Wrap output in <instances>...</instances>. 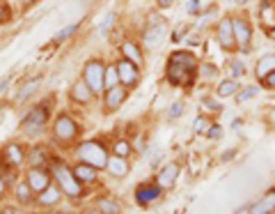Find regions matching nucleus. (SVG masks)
I'll return each mask as SVG.
<instances>
[{"instance_id": "obj_1", "label": "nucleus", "mask_w": 275, "mask_h": 214, "mask_svg": "<svg viewBox=\"0 0 275 214\" xmlns=\"http://www.w3.org/2000/svg\"><path fill=\"white\" fill-rule=\"evenodd\" d=\"M167 81L172 85H193L195 74H197V62H195V55H190L188 51H177V53L170 55L167 60Z\"/></svg>"}, {"instance_id": "obj_2", "label": "nucleus", "mask_w": 275, "mask_h": 214, "mask_svg": "<svg viewBox=\"0 0 275 214\" xmlns=\"http://www.w3.org/2000/svg\"><path fill=\"white\" fill-rule=\"evenodd\" d=\"M51 175H53L55 184L62 189L65 196H69V198H81L83 196V184L76 180L74 168H69L65 161H60V159L51 161Z\"/></svg>"}, {"instance_id": "obj_3", "label": "nucleus", "mask_w": 275, "mask_h": 214, "mask_svg": "<svg viewBox=\"0 0 275 214\" xmlns=\"http://www.w3.org/2000/svg\"><path fill=\"white\" fill-rule=\"evenodd\" d=\"M76 157H78V161H83V164L92 166V168H106L108 166V148L103 145L101 141H85L81 143L78 148H76Z\"/></svg>"}, {"instance_id": "obj_4", "label": "nucleus", "mask_w": 275, "mask_h": 214, "mask_svg": "<svg viewBox=\"0 0 275 214\" xmlns=\"http://www.w3.org/2000/svg\"><path fill=\"white\" fill-rule=\"evenodd\" d=\"M83 78L92 88L94 94H101L106 90V67L101 60H87L83 67Z\"/></svg>"}, {"instance_id": "obj_5", "label": "nucleus", "mask_w": 275, "mask_h": 214, "mask_svg": "<svg viewBox=\"0 0 275 214\" xmlns=\"http://www.w3.org/2000/svg\"><path fill=\"white\" fill-rule=\"evenodd\" d=\"M78 125L74 122V118L67 116V113H62V116H58V120H55L53 125V136L58 143H71L76 136H78Z\"/></svg>"}, {"instance_id": "obj_6", "label": "nucleus", "mask_w": 275, "mask_h": 214, "mask_svg": "<svg viewBox=\"0 0 275 214\" xmlns=\"http://www.w3.org/2000/svg\"><path fill=\"white\" fill-rule=\"evenodd\" d=\"M49 116H51V111H49V106H35L30 113H28V118L23 120V132L26 134H30V136H35V134H39L46 127V120H49Z\"/></svg>"}, {"instance_id": "obj_7", "label": "nucleus", "mask_w": 275, "mask_h": 214, "mask_svg": "<svg viewBox=\"0 0 275 214\" xmlns=\"http://www.w3.org/2000/svg\"><path fill=\"white\" fill-rule=\"evenodd\" d=\"M26 180L28 184H30V189H33L35 193H42L46 187H51L53 184V175H51V168H44V166H30L26 173Z\"/></svg>"}, {"instance_id": "obj_8", "label": "nucleus", "mask_w": 275, "mask_h": 214, "mask_svg": "<svg viewBox=\"0 0 275 214\" xmlns=\"http://www.w3.org/2000/svg\"><path fill=\"white\" fill-rule=\"evenodd\" d=\"M117 71H119V83L124 85V88H131L138 83V65H133L131 60L122 58L117 62Z\"/></svg>"}, {"instance_id": "obj_9", "label": "nucleus", "mask_w": 275, "mask_h": 214, "mask_svg": "<svg viewBox=\"0 0 275 214\" xmlns=\"http://www.w3.org/2000/svg\"><path fill=\"white\" fill-rule=\"evenodd\" d=\"M234 23V37H236V44L241 46L243 51L248 49L250 44V37H252V28H250V23L245 21V19H232Z\"/></svg>"}, {"instance_id": "obj_10", "label": "nucleus", "mask_w": 275, "mask_h": 214, "mask_svg": "<svg viewBox=\"0 0 275 214\" xmlns=\"http://www.w3.org/2000/svg\"><path fill=\"white\" fill-rule=\"evenodd\" d=\"M218 42H220L222 49H234L236 44V37H234V23L232 19H222L218 23Z\"/></svg>"}, {"instance_id": "obj_11", "label": "nucleus", "mask_w": 275, "mask_h": 214, "mask_svg": "<svg viewBox=\"0 0 275 214\" xmlns=\"http://www.w3.org/2000/svg\"><path fill=\"white\" fill-rule=\"evenodd\" d=\"M60 200H62V189L55 187V184L37 193V205H42V207H55V205H60Z\"/></svg>"}, {"instance_id": "obj_12", "label": "nucleus", "mask_w": 275, "mask_h": 214, "mask_svg": "<svg viewBox=\"0 0 275 214\" xmlns=\"http://www.w3.org/2000/svg\"><path fill=\"white\" fill-rule=\"evenodd\" d=\"M163 189L158 184H140V187L135 189V203L140 205H149L151 200H156L161 196Z\"/></svg>"}, {"instance_id": "obj_13", "label": "nucleus", "mask_w": 275, "mask_h": 214, "mask_svg": "<svg viewBox=\"0 0 275 214\" xmlns=\"http://www.w3.org/2000/svg\"><path fill=\"white\" fill-rule=\"evenodd\" d=\"M3 157H5V161H7L10 168H21L23 161H26V152H23L21 145H17V143L7 145V148L3 150Z\"/></svg>"}, {"instance_id": "obj_14", "label": "nucleus", "mask_w": 275, "mask_h": 214, "mask_svg": "<svg viewBox=\"0 0 275 214\" xmlns=\"http://www.w3.org/2000/svg\"><path fill=\"white\" fill-rule=\"evenodd\" d=\"M92 97H94V92H92V88L87 85L85 78H81V81H76L71 85V99H74L76 104H90Z\"/></svg>"}, {"instance_id": "obj_15", "label": "nucleus", "mask_w": 275, "mask_h": 214, "mask_svg": "<svg viewBox=\"0 0 275 214\" xmlns=\"http://www.w3.org/2000/svg\"><path fill=\"white\" fill-rule=\"evenodd\" d=\"M177 177H179V166L177 164H167V166H163V170L158 173L156 184L161 189H170V187H174Z\"/></svg>"}, {"instance_id": "obj_16", "label": "nucleus", "mask_w": 275, "mask_h": 214, "mask_svg": "<svg viewBox=\"0 0 275 214\" xmlns=\"http://www.w3.org/2000/svg\"><path fill=\"white\" fill-rule=\"evenodd\" d=\"M124 99H126V88L124 85H115L113 90H106V109H108V113L117 111L119 106L124 104Z\"/></svg>"}, {"instance_id": "obj_17", "label": "nucleus", "mask_w": 275, "mask_h": 214, "mask_svg": "<svg viewBox=\"0 0 275 214\" xmlns=\"http://www.w3.org/2000/svg\"><path fill=\"white\" fill-rule=\"evenodd\" d=\"M74 175L81 184H94V182H97V168H92V166L78 161V164L74 166Z\"/></svg>"}, {"instance_id": "obj_18", "label": "nucleus", "mask_w": 275, "mask_h": 214, "mask_svg": "<svg viewBox=\"0 0 275 214\" xmlns=\"http://www.w3.org/2000/svg\"><path fill=\"white\" fill-rule=\"evenodd\" d=\"M106 170H108L113 177H126V175H129V164H126L124 157H117V154H113V157L108 159Z\"/></svg>"}, {"instance_id": "obj_19", "label": "nucleus", "mask_w": 275, "mask_h": 214, "mask_svg": "<svg viewBox=\"0 0 275 214\" xmlns=\"http://www.w3.org/2000/svg\"><path fill=\"white\" fill-rule=\"evenodd\" d=\"M275 209V191H268L259 203H254L248 209V214H270Z\"/></svg>"}, {"instance_id": "obj_20", "label": "nucleus", "mask_w": 275, "mask_h": 214, "mask_svg": "<svg viewBox=\"0 0 275 214\" xmlns=\"http://www.w3.org/2000/svg\"><path fill=\"white\" fill-rule=\"evenodd\" d=\"M26 159L30 166H46V161H49V150L37 145V148H33L26 154Z\"/></svg>"}, {"instance_id": "obj_21", "label": "nucleus", "mask_w": 275, "mask_h": 214, "mask_svg": "<svg viewBox=\"0 0 275 214\" xmlns=\"http://www.w3.org/2000/svg\"><path fill=\"white\" fill-rule=\"evenodd\" d=\"M14 191H17V200L21 205H28L33 203V189H30V184H28V180H19L17 184H14Z\"/></svg>"}, {"instance_id": "obj_22", "label": "nucleus", "mask_w": 275, "mask_h": 214, "mask_svg": "<svg viewBox=\"0 0 275 214\" xmlns=\"http://www.w3.org/2000/svg\"><path fill=\"white\" fill-rule=\"evenodd\" d=\"M122 55H124L126 60H131L133 65H138L140 67V62H142V53H140V49L133 44V42H122Z\"/></svg>"}, {"instance_id": "obj_23", "label": "nucleus", "mask_w": 275, "mask_h": 214, "mask_svg": "<svg viewBox=\"0 0 275 214\" xmlns=\"http://www.w3.org/2000/svg\"><path fill=\"white\" fill-rule=\"evenodd\" d=\"M275 69V53L273 55H264L261 60L257 62V67H254V74H257L259 78H264L268 71H273Z\"/></svg>"}, {"instance_id": "obj_24", "label": "nucleus", "mask_w": 275, "mask_h": 214, "mask_svg": "<svg viewBox=\"0 0 275 214\" xmlns=\"http://www.w3.org/2000/svg\"><path fill=\"white\" fill-rule=\"evenodd\" d=\"M97 209L101 214H119V203L113 198H97Z\"/></svg>"}, {"instance_id": "obj_25", "label": "nucleus", "mask_w": 275, "mask_h": 214, "mask_svg": "<svg viewBox=\"0 0 275 214\" xmlns=\"http://www.w3.org/2000/svg\"><path fill=\"white\" fill-rule=\"evenodd\" d=\"M165 33L163 30V26H158V28H154V26H149V30H145V44L147 46H158V42H161V35Z\"/></svg>"}, {"instance_id": "obj_26", "label": "nucleus", "mask_w": 275, "mask_h": 214, "mask_svg": "<svg viewBox=\"0 0 275 214\" xmlns=\"http://www.w3.org/2000/svg\"><path fill=\"white\" fill-rule=\"evenodd\" d=\"M238 85L234 78H227V81H222L220 85H218V97H232V94H236Z\"/></svg>"}, {"instance_id": "obj_27", "label": "nucleus", "mask_w": 275, "mask_h": 214, "mask_svg": "<svg viewBox=\"0 0 275 214\" xmlns=\"http://www.w3.org/2000/svg\"><path fill=\"white\" fill-rule=\"evenodd\" d=\"M119 83V71H117V65H110L106 67V90H113L115 85Z\"/></svg>"}, {"instance_id": "obj_28", "label": "nucleus", "mask_w": 275, "mask_h": 214, "mask_svg": "<svg viewBox=\"0 0 275 214\" xmlns=\"http://www.w3.org/2000/svg\"><path fill=\"white\" fill-rule=\"evenodd\" d=\"M113 152L117 154V157H129L131 154V143L129 141H124V138H122V141H115V145H113Z\"/></svg>"}, {"instance_id": "obj_29", "label": "nucleus", "mask_w": 275, "mask_h": 214, "mask_svg": "<svg viewBox=\"0 0 275 214\" xmlns=\"http://www.w3.org/2000/svg\"><path fill=\"white\" fill-rule=\"evenodd\" d=\"M209 120H206L204 116H200V118H195V122H193V132L195 134H206L209 132Z\"/></svg>"}, {"instance_id": "obj_30", "label": "nucleus", "mask_w": 275, "mask_h": 214, "mask_svg": "<svg viewBox=\"0 0 275 214\" xmlns=\"http://www.w3.org/2000/svg\"><path fill=\"white\" fill-rule=\"evenodd\" d=\"M37 85H39V78H35V81H30V83H28L26 88L21 90V94H19V101H23V99H26V97H30V94H33L35 90H37Z\"/></svg>"}, {"instance_id": "obj_31", "label": "nucleus", "mask_w": 275, "mask_h": 214, "mask_svg": "<svg viewBox=\"0 0 275 214\" xmlns=\"http://www.w3.org/2000/svg\"><path fill=\"white\" fill-rule=\"evenodd\" d=\"M76 30H78V26H69V28H65V30H60V33L55 35V42H65V39H69Z\"/></svg>"}, {"instance_id": "obj_32", "label": "nucleus", "mask_w": 275, "mask_h": 214, "mask_svg": "<svg viewBox=\"0 0 275 214\" xmlns=\"http://www.w3.org/2000/svg\"><path fill=\"white\" fill-rule=\"evenodd\" d=\"M200 71H202V78H206V81H209V78H213L218 74V69L213 65H202Z\"/></svg>"}, {"instance_id": "obj_33", "label": "nucleus", "mask_w": 275, "mask_h": 214, "mask_svg": "<svg viewBox=\"0 0 275 214\" xmlns=\"http://www.w3.org/2000/svg\"><path fill=\"white\" fill-rule=\"evenodd\" d=\"M229 74H232V78H241L243 76V65L238 60H234L232 65H229Z\"/></svg>"}, {"instance_id": "obj_34", "label": "nucleus", "mask_w": 275, "mask_h": 214, "mask_svg": "<svg viewBox=\"0 0 275 214\" xmlns=\"http://www.w3.org/2000/svg\"><path fill=\"white\" fill-rule=\"evenodd\" d=\"M254 94H257V88H245L241 94H238L236 99H238V101H241V104H243V101H248V99H252Z\"/></svg>"}, {"instance_id": "obj_35", "label": "nucleus", "mask_w": 275, "mask_h": 214, "mask_svg": "<svg viewBox=\"0 0 275 214\" xmlns=\"http://www.w3.org/2000/svg\"><path fill=\"white\" fill-rule=\"evenodd\" d=\"M261 83H264L266 88H275V69L273 71H268L264 78H261Z\"/></svg>"}, {"instance_id": "obj_36", "label": "nucleus", "mask_w": 275, "mask_h": 214, "mask_svg": "<svg viewBox=\"0 0 275 214\" xmlns=\"http://www.w3.org/2000/svg\"><path fill=\"white\" fill-rule=\"evenodd\" d=\"M181 113H183V104H181V101L172 104V109H170V118H179Z\"/></svg>"}, {"instance_id": "obj_37", "label": "nucleus", "mask_w": 275, "mask_h": 214, "mask_svg": "<svg viewBox=\"0 0 275 214\" xmlns=\"http://www.w3.org/2000/svg\"><path fill=\"white\" fill-rule=\"evenodd\" d=\"M206 134H209L211 138H220V136H222V132H220V127H218V125H211Z\"/></svg>"}, {"instance_id": "obj_38", "label": "nucleus", "mask_w": 275, "mask_h": 214, "mask_svg": "<svg viewBox=\"0 0 275 214\" xmlns=\"http://www.w3.org/2000/svg\"><path fill=\"white\" fill-rule=\"evenodd\" d=\"M113 23H115V14H110V17L106 19V23H103V26H101V35H106V33H108V28L113 26Z\"/></svg>"}, {"instance_id": "obj_39", "label": "nucleus", "mask_w": 275, "mask_h": 214, "mask_svg": "<svg viewBox=\"0 0 275 214\" xmlns=\"http://www.w3.org/2000/svg\"><path fill=\"white\" fill-rule=\"evenodd\" d=\"M10 14H12L10 7H7V5H0V21H7V19H10Z\"/></svg>"}, {"instance_id": "obj_40", "label": "nucleus", "mask_w": 275, "mask_h": 214, "mask_svg": "<svg viewBox=\"0 0 275 214\" xmlns=\"http://www.w3.org/2000/svg\"><path fill=\"white\" fill-rule=\"evenodd\" d=\"M204 106H206V109H213V111H220V106H218V101H213V99H209V97L204 99Z\"/></svg>"}, {"instance_id": "obj_41", "label": "nucleus", "mask_w": 275, "mask_h": 214, "mask_svg": "<svg viewBox=\"0 0 275 214\" xmlns=\"http://www.w3.org/2000/svg\"><path fill=\"white\" fill-rule=\"evenodd\" d=\"M186 10L188 12H200V3H197V0H190L188 5H186Z\"/></svg>"}, {"instance_id": "obj_42", "label": "nucleus", "mask_w": 275, "mask_h": 214, "mask_svg": "<svg viewBox=\"0 0 275 214\" xmlns=\"http://www.w3.org/2000/svg\"><path fill=\"white\" fill-rule=\"evenodd\" d=\"M183 33H186V26H181V28H179L177 33H174V37H172V39H174V42H179V39H181V35H183Z\"/></svg>"}, {"instance_id": "obj_43", "label": "nucleus", "mask_w": 275, "mask_h": 214, "mask_svg": "<svg viewBox=\"0 0 275 214\" xmlns=\"http://www.w3.org/2000/svg\"><path fill=\"white\" fill-rule=\"evenodd\" d=\"M7 85H10V78H3V81H0V94L5 92V88Z\"/></svg>"}, {"instance_id": "obj_44", "label": "nucleus", "mask_w": 275, "mask_h": 214, "mask_svg": "<svg viewBox=\"0 0 275 214\" xmlns=\"http://www.w3.org/2000/svg\"><path fill=\"white\" fill-rule=\"evenodd\" d=\"M158 5H161L163 10H165V7H170V5H172V0H158Z\"/></svg>"}, {"instance_id": "obj_45", "label": "nucleus", "mask_w": 275, "mask_h": 214, "mask_svg": "<svg viewBox=\"0 0 275 214\" xmlns=\"http://www.w3.org/2000/svg\"><path fill=\"white\" fill-rule=\"evenodd\" d=\"M3 189H5V177L0 175V193H3Z\"/></svg>"}, {"instance_id": "obj_46", "label": "nucleus", "mask_w": 275, "mask_h": 214, "mask_svg": "<svg viewBox=\"0 0 275 214\" xmlns=\"http://www.w3.org/2000/svg\"><path fill=\"white\" fill-rule=\"evenodd\" d=\"M14 212H17V209H12V207H5V209H3V214H14Z\"/></svg>"}, {"instance_id": "obj_47", "label": "nucleus", "mask_w": 275, "mask_h": 214, "mask_svg": "<svg viewBox=\"0 0 275 214\" xmlns=\"http://www.w3.org/2000/svg\"><path fill=\"white\" fill-rule=\"evenodd\" d=\"M234 3H236V5H245V3H248V0H234Z\"/></svg>"}, {"instance_id": "obj_48", "label": "nucleus", "mask_w": 275, "mask_h": 214, "mask_svg": "<svg viewBox=\"0 0 275 214\" xmlns=\"http://www.w3.org/2000/svg\"><path fill=\"white\" fill-rule=\"evenodd\" d=\"M46 214H62V212H46Z\"/></svg>"}, {"instance_id": "obj_49", "label": "nucleus", "mask_w": 275, "mask_h": 214, "mask_svg": "<svg viewBox=\"0 0 275 214\" xmlns=\"http://www.w3.org/2000/svg\"><path fill=\"white\" fill-rule=\"evenodd\" d=\"M270 35H273V37H275V28H273V30H270Z\"/></svg>"}, {"instance_id": "obj_50", "label": "nucleus", "mask_w": 275, "mask_h": 214, "mask_svg": "<svg viewBox=\"0 0 275 214\" xmlns=\"http://www.w3.org/2000/svg\"><path fill=\"white\" fill-rule=\"evenodd\" d=\"M14 214H26V212H19V209H17V212H14Z\"/></svg>"}, {"instance_id": "obj_51", "label": "nucleus", "mask_w": 275, "mask_h": 214, "mask_svg": "<svg viewBox=\"0 0 275 214\" xmlns=\"http://www.w3.org/2000/svg\"><path fill=\"white\" fill-rule=\"evenodd\" d=\"M23 3H33V0H23Z\"/></svg>"}, {"instance_id": "obj_52", "label": "nucleus", "mask_w": 275, "mask_h": 214, "mask_svg": "<svg viewBox=\"0 0 275 214\" xmlns=\"http://www.w3.org/2000/svg\"><path fill=\"white\" fill-rule=\"evenodd\" d=\"M0 214H3V209H0Z\"/></svg>"}]
</instances>
